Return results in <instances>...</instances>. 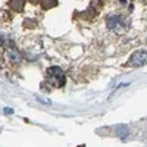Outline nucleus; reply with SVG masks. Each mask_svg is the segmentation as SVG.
<instances>
[{
  "instance_id": "6e6552de",
  "label": "nucleus",
  "mask_w": 147,
  "mask_h": 147,
  "mask_svg": "<svg viewBox=\"0 0 147 147\" xmlns=\"http://www.w3.org/2000/svg\"><path fill=\"white\" fill-rule=\"evenodd\" d=\"M5 112H6V113H12V112H13V110H12V109H7V107H6V109H5Z\"/></svg>"
},
{
  "instance_id": "1a4fd4ad",
  "label": "nucleus",
  "mask_w": 147,
  "mask_h": 147,
  "mask_svg": "<svg viewBox=\"0 0 147 147\" xmlns=\"http://www.w3.org/2000/svg\"><path fill=\"white\" fill-rule=\"evenodd\" d=\"M31 2H34V3H35V2H37V0H31Z\"/></svg>"
},
{
  "instance_id": "f257e3e1",
  "label": "nucleus",
  "mask_w": 147,
  "mask_h": 147,
  "mask_svg": "<svg viewBox=\"0 0 147 147\" xmlns=\"http://www.w3.org/2000/svg\"><path fill=\"white\" fill-rule=\"evenodd\" d=\"M106 27H107L109 31H112V32L122 34V32H125L127 28H128V19L125 16H122V15H110L106 19Z\"/></svg>"
},
{
  "instance_id": "f03ea898",
  "label": "nucleus",
  "mask_w": 147,
  "mask_h": 147,
  "mask_svg": "<svg viewBox=\"0 0 147 147\" xmlns=\"http://www.w3.org/2000/svg\"><path fill=\"white\" fill-rule=\"evenodd\" d=\"M46 77H47L49 82H50L53 87H62V85L65 84V74H63L62 69L57 68V66L49 68L46 71Z\"/></svg>"
},
{
  "instance_id": "0eeeda50",
  "label": "nucleus",
  "mask_w": 147,
  "mask_h": 147,
  "mask_svg": "<svg viewBox=\"0 0 147 147\" xmlns=\"http://www.w3.org/2000/svg\"><path fill=\"white\" fill-rule=\"evenodd\" d=\"M9 59L12 60V62H19V60H21V57H19L18 53H15V52H10V53H9Z\"/></svg>"
},
{
  "instance_id": "7ed1b4c3",
  "label": "nucleus",
  "mask_w": 147,
  "mask_h": 147,
  "mask_svg": "<svg viewBox=\"0 0 147 147\" xmlns=\"http://www.w3.org/2000/svg\"><path fill=\"white\" fill-rule=\"evenodd\" d=\"M129 65L136 66V68L147 65V50H137V52H134L132 56L129 57Z\"/></svg>"
},
{
  "instance_id": "39448f33",
  "label": "nucleus",
  "mask_w": 147,
  "mask_h": 147,
  "mask_svg": "<svg viewBox=\"0 0 147 147\" xmlns=\"http://www.w3.org/2000/svg\"><path fill=\"white\" fill-rule=\"evenodd\" d=\"M115 132L118 134V136H119L122 140H125V138L128 137V128H127L125 125H119V127H116Z\"/></svg>"
},
{
  "instance_id": "20e7f679",
  "label": "nucleus",
  "mask_w": 147,
  "mask_h": 147,
  "mask_svg": "<svg viewBox=\"0 0 147 147\" xmlns=\"http://www.w3.org/2000/svg\"><path fill=\"white\" fill-rule=\"evenodd\" d=\"M24 5H25V0H10V2H9V6L13 10H16V12L22 10Z\"/></svg>"
},
{
  "instance_id": "423d86ee",
  "label": "nucleus",
  "mask_w": 147,
  "mask_h": 147,
  "mask_svg": "<svg viewBox=\"0 0 147 147\" xmlns=\"http://www.w3.org/2000/svg\"><path fill=\"white\" fill-rule=\"evenodd\" d=\"M57 5V0H41V6L43 9H52L53 6Z\"/></svg>"
}]
</instances>
